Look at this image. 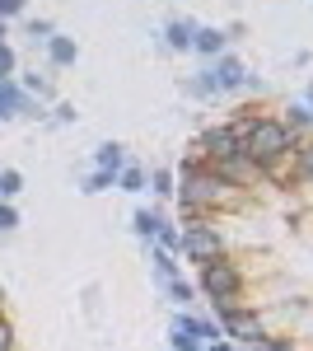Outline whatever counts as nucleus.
I'll use <instances>...</instances> for the list:
<instances>
[{
    "label": "nucleus",
    "instance_id": "1",
    "mask_svg": "<svg viewBox=\"0 0 313 351\" xmlns=\"http://www.w3.org/2000/svg\"><path fill=\"white\" fill-rule=\"evenodd\" d=\"M173 202H178V216L183 220H201V216L243 211V206L253 202V192L229 183V178H225L220 169H210V164L178 160V192H173Z\"/></svg>",
    "mask_w": 313,
    "mask_h": 351
},
{
    "label": "nucleus",
    "instance_id": "2",
    "mask_svg": "<svg viewBox=\"0 0 313 351\" xmlns=\"http://www.w3.org/2000/svg\"><path fill=\"white\" fill-rule=\"evenodd\" d=\"M238 122V132H243V150H248V160L258 164L262 173H271L276 164L295 160V150H299V136L290 132L286 122L276 117V112H262L258 104H243V108L229 112Z\"/></svg>",
    "mask_w": 313,
    "mask_h": 351
},
{
    "label": "nucleus",
    "instance_id": "3",
    "mask_svg": "<svg viewBox=\"0 0 313 351\" xmlns=\"http://www.w3.org/2000/svg\"><path fill=\"white\" fill-rule=\"evenodd\" d=\"M197 291L220 309V304H248V271L234 253L215 258L206 267H197Z\"/></svg>",
    "mask_w": 313,
    "mask_h": 351
},
{
    "label": "nucleus",
    "instance_id": "4",
    "mask_svg": "<svg viewBox=\"0 0 313 351\" xmlns=\"http://www.w3.org/2000/svg\"><path fill=\"white\" fill-rule=\"evenodd\" d=\"M225 253H229V234L220 230L215 216L183 220V248H178V258H187L192 267H206V263L225 258Z\"/></svg>",
    "mask_w": 313,
    "mask_h": 351
},
{
    "label": "nucleus",
    "instance_id": "5",
    "mask_svg": "<svg viewBox=\"0 0 313 351\" xmlns=\"http://www.w3.org/2000/svg\"><path fill=\"white\" fill-rule=\"evenodd\" d=\"M215 319H220V328H225V337L238 342V347H258V342L271 337L266 314L253 309V304H220V309H215Z\"/></svg>",
    "mask_w": 313,
    "mask_h": 351
},
{
    "label": "nucleus",
    "instance_id": "6",
    "mask_svg": "<svg viewBox=\"0 0 313 351\" xmlns=\"http://www.w3.org/2000/svg\"><path fill=\"white\" fill-rule=\"evenodd\" d=\"M197 145H201V155H206L210 169H220V164L238 160V155H248V150H243V132H238L234 117H225V122H210V127H201V132H197Z\"/></svg>",
    "mask_w": 313,
    "mask_h": 351
},
{
    "label": "nucleus",
    "instance_id": "7",
    "mask_svg": "<svg viewBox=\"0 0 313 351\" xmlns=\"http://www.w3.org/2000/svg\"><path fill=\"white\" fill-rule=\"evenodd\" d=\"M14 117H47L42 99H33L24 84H19V75L0 80V122H14Z\"/></svg>",
    "mask_w": 313,
    "mask_h": 351
},
{
    "label": "nucleus",
    "instance_id": "8",
    "mask_svg": "<svg viewBox=\"0 0 313 351\" xmlns=\"http://www.w3.org/2000/svg\"><path fill=\"white\" fill-rule=\"evenodd\" d=\"M206 80H210L215 94H238V89L248 84V66H243L234 52H220L215 61H206Z\"/></svg>",
    "mask_w": 313,
    "mask_h": 351
},
{
    "label": "nucleus",
    "instance_id": "9",
    "mask_svg": "<svg viewBox=\"0 0 313 351\" xmlns=\"http://www.w3.org/2000/svg\"><path fill=\"white\" fill-rule=\"evenodd\" d=\"M197 19H183V14H178V19H168V24H164V47H168V52H178V56H187L192 52V43H197Z\"/></svg>",
    "mask_w": 313,
    "mask_h": 351
},
{
    "label": "nucleus",
    "instance_id": "10",
    "mask_svg": "<svg viewBox=\"0 0 313 351\" xmlns=\"http://www.w3.org/2000/svg\"><path fill=\"white\" fill-rule=\"evenodd\" d=\"M229 28H215V24H201L197 28V43H192V52L197 56H206V61H215L220 52H229Z\"/></svg>",
    "mask_w": 313,
    "mask_h": 351
},
{
    "label": "nucleus",
    "instance_id": "11",
    "mask_svg": "<svg viewBox=\"0 0 313 351\" xmlns=\"http://www.w3.org/2000/svg\"><path fill=\"white\" fill-rule=\"evenodd\" d=\"M281 122H286V127H290L295 136H299V141H304V136H313V108L304 104V99L286 104V108H281Z\"/></svg>",
    "mask_w": 313,
    "mask_h": 351
},
{
    "label": "nucleus",
    "instance_id": "12",
    "mask_svg": "<svg viewBox=\"0 0 313 351\" xmlns=\"http://www.w3.org/2000/svg\"><path fill=\"white\" fill-rule=\"evenodd\" d=\"M75 56H79L75 38H66V33H52V38H47V61H52V71H66V66H75Z\"/></svg>",
    "mask_w": 313,
    "mask_h": 351
},
{
    "label": "nucleus",
    "instance_id": "13",
    "mask_svg": "<svg viewBox=\"0 0 313 351\" xmlns=\"http://www.w3.org/2000/svg\"><path fill=\"white\" fill-rule=\"evenodd\" d=\"M127 145H122V141H103V145H99V150H94V169H108V173H122V169H127Z\"/></svg>",
    "mask_w": 313,
    "mask_h": 351
},
{
    "label": "nucleus",
    "instance_id": "14",
    "mask_svg": "<svg viewBox=\"0 0 313 351\" xmlns=\"http://www.w3.org/2000/svg\"><path fill=\"white\" fill-rule=\"evenodd\" d=\"M159 225H164V216L150 211V206H136V211H131V230H136V239H140V243H155L159 239Z\"/></svg>",
    "mask_w": 313,
    "mask_h": 351
},
{
    "label": "nucleus",
    "instance_id": "15",
    "mask_svg": "<svg viewBox=\"0 0 313 351\" xmlns=\"http://www.w3.org/2000/svg\"><path fill=\"white\" fill-rule=\"evenodd\" d=\"M150 248V267H155L159 281H173V276H183V267H178V253H168V248H159V243H145Z\"/></svg>",
    "mask_w": 313,
    "mask_h": 351
},
{
    "label": "nucleus",
    "instance_id": "16",
    "mask_svg": "<svg viewBox=\"0 0 313 351\" xmlns=\"http://www.w3.org/2000/svg\"><path fill=\"white\" fill-rule=\"evenodd\" d=\"M117 188L131 192V197H140V192L150 188V169H145V164H136V160H127V169L117 173Z\"/></svg>",
    "mask_w": 313,
    "mask_h": 351
},
{
    "label": "nucleus",
    "instance_id": "17",
    "mask_svg": "<svg viewBox=\"0 0 313 351\" xmlns=\"http://www.w3.org/2000/svg\"><path fill=\"white\" fill-rule=\"evenodd\" d=\"M164 291H168V300H173L178 309H192V304H197V295H201V291H197L187 276H173V281H164Z\"/></svg>",
    "mask_w": 313,
    "mask_h": 351
},
{
    "label": "nucleus",
    "instance_id": "18",
    "mask_svg": "<svg viewBox=\"0 0 313 351\" xmlns=\"http://www.w3.org/2000/svg\"><path fill=\"white\" fill-rule=\"evenodd\" d=\"M150 192L155 197H173L178 192V169H150Z\"/></svg>",
    "mask_w": 313,
    "mask_h": 351
},
{
    "label": "nucleus",
    "instance_id": "19",
    "mask_svg": "<svg viewBox=\"0 0 313 351\" xmlns=\"http://www.w3.org/2000/svg\"><path fill=\"white\" fill-rule=\"evenodd\" d=\"M295 173H299V183H313V136H304L295 150Z\"/></svg>",
    "mask_w": 313,
    "mask_h": 351
},
{
    "label": "nucleus",
    "instance_id": "20",
    "mask_svg": "<svg viewBox=\"0 0 313 351\" xmlns=\"http://www.w3.org/2000/svg\"><path fill=\"white\" fill-rule=\"evenodd\" d=\"M108 188H117V173H108V169H94V173L79 183V192H84V197H99V192H108Z\"/></svg>",
    "mask_w": 313,
    "mask_h": 351
},
{
    "label": "nucleus",
    "instance_id": "21",
    "mask_svg": "<svg viewBox=\"0 0 313 351\" xmlns=\"http://www.w3.org/2000/svg\"><path fill=\"white\" fill-rule=\"evenodd\" d=\"M19 84H24L33 99H52V94H56L52 80H47V71H42V75H38V71H28V75H19Z\"/></svg>",
    "mask_w": 313,
    "mask_h": 351
},
{
    "label": "nucleus",
    "instance_id": "22",
    "mask_svg": "<svg viewBox=\"0 0 313 351\" xmlns=\"http://www.w3.org/2000/svg\"><path fill=\"white\" fill-rule=\"evenodd\" d=\"M19 192H24V173H19V169H0V197L14 202Z\"/></svg>",
    "mask_w": 313,
    "mask_h": 351
},
{
    "label": "nucleus",
    "instance_id": "23",
    "mask_svg": "<svg viewBox=\"0 0 313 351\" xmlns=\"http://www.w3.org/2000/svg\"><path fill=\"white\" fill-rule=\"evenodd\" d=\"M159 248H168V253H178V248H183V225H173V220H164V225H159Z\"/></svg>",
    "mask_w": 313,
    "mask_h": 351
},
{
    "label": "nucleus",
    "instance_id": "24",
    "mask_svg": "<svg viewBox=\"0 0 313 351\" xmlns=\"http://www.w3.org/2000/svg\"><path fill=\"white\" fill-rule=\"evenodd\" d=\"M168 347H173V351H206V342H201V337H192V332L168 328Z\"/></svg>",
    "mask_w": 313,
    "mask_h": 351
},
{
    "label": "nucleus",
    "instance_id": "25",
    "mask_svg": "<svg viewBox=\"0 0 313 351\" xmlns=\"http://www.w3.org/2000/svg\"><path fill=\"white\" fill-rule=\"evenodd\" d=\"M10 75H19V52L10 43H0V80H10Z\"/></svg>",
    "mask_w": 313,
    "mask_h": 351
},
{
    "label": "nucleus",
    "instance_id": "26",
    "mask_svg": "<svg viewBox=\"0 0 313 351\" xmlns=\"http://www.w3.org/2000/svg\"><path fill=\"white\" fill-rule=\"evenodd\" d=\"M52 33H56L52 19H28V38H33V43H42V47H47V38H52Z\"/></svg>",
    "mask_w": 313,
    "mask_h": 351
},
{
    "label": "nucleus",
    "instance_id": "27",
    "mask_svg": "<svg viewBox=\"0 0 313 351\" xmlns=\"http://www.w3.org/2000/svg\"><path fill=\"white\" fill-rule=\"evenodd\" d=\"M10 230H19V211H14V202L0 197V234H10Z\"/></svg>",
    "mask_w": 313,
    "mask_h": 351
},
{
    "label": "nucleus",
    "instance_id": "28",
    "mask_svg": "<svg viewBox=\"0 0 313 351\" xmlns=\"http://www.w3.org/2000/svg\"><path fill=\"white\" fill-rule=\"evenodd\" d=\"M0 351H19V337H14V324L0 314Z\"/></svg>",
    "mask_w": 313,
    "mask_h": 351
},
{
    "label": "nucleus",
    "instance_id": "29",
    "mask_svg": "<svg viewBox=\"0 0 313 351\" xmlns=\"http://www.w3.org/2000/svg\"><path fill=\"white\" fill-rule=\"evenodd\" d=\"M75 117H79V112H75V104H66V99H61V104L52 108V122H56V127H71Z\"/></svg>",
    "mask_w": 313,
    "mask_h": 351
},
{
    "label": "nucleus",
    "instance_id": "30",
    "mask_svg": "<svg viewBox=\"0 0 313 351\" xmlns=\"http://www.w3.org/2000/svg\"><path fill=\"white\" fill-rule=\"evenodd\" d=\"M271 351H309V347H299V337H290V332H276L271 337Z\"/></svg>",
    "mask_w": 313,
    "mask_h": 351
},
{
    "label": "nucleus",
    "instance_id": "31",
    "mask_svg": "<svg viewBox=\"0 0 313 351\" xmlns=\"http://www.w3.org/2000/svg\"><path fill=\"white\" fill-rule=\"evenodd\" d=\"M28 0H0V19H14V14H24Z\"/></svg>",
    "mask_w": 313,
    "mask_h": 351
},
{
    "label": "nucleus",
    "instance_id": "32",
    "mask_svg": "<svg viewBox=\"0 0 313 351\" xmlns=\"http://www.w3.org/2000/svg\"><path fill=\"white\" fill-rule=\"evenodd\" d=\"M206 351H238V342H229V337H220V342H210Z\"/></svg>",
    "mask_w": 313,
    "mask_h": 351
},
{
    "label": "nucleus",
    "instance_id": "33",
    "mask_svg": "<svg viewBox=\"0 0 313 351\" xmlns=\"http://www.w3.org/2000/svg\"><path fill=\"white\" fill-rule=\"evenodd\" d=\"M299 99H304V104H309V108H313V80L304 84V94H299Z\"/></svg>",
    "mask_w": 313,
    "mask_h": 351
},
{
    "label": "nucleus",
    "instance_id": "34",
    "mask_svg": "<svg viewBox=\"0 0 313 351\" xmlns=\"http://www.w3.org/2000/svg\"><path fill=\"white\" fill-rule=\"evenodd\" d=\"M243 351H271V337H266V342H258V347H243Z\"/></svg>",
    "mask_w": 313,
    "mask_h": 351
},
{
    "label": "nucleus",
    "instance_id": "35",
    "mask_svg": "<svg viewBox=\"0 0 313 351\" xmlns=\"http://www.w3.org/2000/svg\"><path fill=\"white\" fill-rule=\"evenodd\" d=\"M0 314H5V291H0Z\"/></svg>",
    "mask_w": 313,
    "mask_h": 351
}]
</instances>
